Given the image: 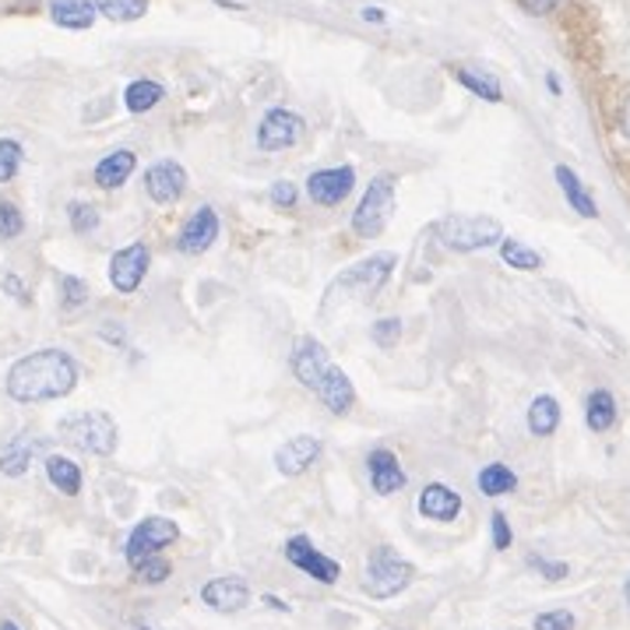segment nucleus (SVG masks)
<instances>
[{"label":"nucleus","mask_w":630,"mask_h":630,"mask_svg":"<svg viewBox=\"0 0 630 630\" xmlns=\"http://www.w3.org/2000/svg\"><path fill=\"white\" fill-rule=\"evenodd\" d=\"M78 388V363L64 349H35L8 370V394L14 402H57Z\"/></svg>","instance_id":"1"},{"label":"nucleus","mask_w":630,"mask_h":630,"mask_svg":"<svg viewBox=\"0 0 630 630\" xmlns=\"http://www.w3.org/2000/svg\"><path fill=\"white\" fill-rule=\"evenodd\" d=\"M61 441L70 444L82 455H96V458H110L117 452V420L110 412L88 409V412H70L61 420Z\"/></svg>","instance_id":"2"},{"label":"nucleus","mask_w":630,"mask_h":630,"mask_svg":"<svg viewBox=\"0 0 630 630\" xmlns=\"http://www.w3.org/2000/svg\"><path fill=\"white\" fill-rule=\"evenodd\" d=\"M394 264H399V258L394 254H373L367 261H356L352 268H346L332 285H328V296H324V307H332V303H346V300H356V303H363V300H373V293H381L391 272H394Z\"/></svg>","instance_id":"3"},{"label":"nucleus","mask_w":630,"mask_h":630,"mask_svg":"<svg viewBox=\"0 0 630 630\" xmlns=\"http://www.w3.org/2000/svg\"><path fill=\"white\" fill-rule=\"evenodd\" d=\"M434 237L455 254H472V250L500 247L503 226L490 215H444L434 222Z\"/></svg>","instance_id":"4"},{"label":"nucleus","mask_w":630,"mask_h":630,"mask_svg":"<svg viewBox=\"0 0 630 630\" xmlns=\"http://www.w3.org/2000/svg\"><path fill=\"white\" fill-rule=\"evenodd\" d=\"M394 197H399V173H377L352 211V232L359 240H373L388 229Z\"/></svg>","instance_id":"5"},{"label":"nucleus","mask_w":630,"mask_h":630,"mask_svg":"<svg viewBox=\"0 0 630 630\" xmlns=\"http://www.w3.org/2000/svg\"><path fill=\"white\" fill-rule=\"evenodd\" d=\"M412 578H416V567L405 556H399L391 546H377L363 571V591L370 599H394L412 585Z\"/></svg>","instance_id":"6"},{"label":"nucleus","mask_w":630,"mask_h":630,"mask_svg":"<svg viewBox=\"0 0 630 630\" xmlns=\"http://www.w3.org/2000/svg\"><path fill=\"white\" fill-rule=\"evenodd\" d=\"M180 539V525L173 518H145L141 525H134L131 539H128V564H141V561H149V556H159L166 546H173Z\"/></svg>","instance_id":"7"},{"label":"nucleus","mask_w":630,"mask_h":630,"mask_svg":"<svg viewBox=\"0 0 630 630\" xmlns=\"http://www.w3.org/2000/svg\"><path fill=\"white\" fill-rule=\"evenodd\" d=\"M282 553H285V561H290L296 571L311 574V578L321 582V585H335L341 578V564L332 561V556H324L307 535H293L290 543L282 546Z\"/></svg>","instance_id":"8"},{"label":"nucleus","mask_w":630,"mask_h":630,"mask_svg":"<svg viewBox=\"0 0 630 630\" xmlns=\"http://www.w3.org/2000/svg\"><path fill=\"white\" fill-rule=\"evenodd\" d=\"M149 264H152V250L145 243H131V247L117 250V254L110 258V282H113V290L120 296L138 293V285L145 282V275H149Z\"/></svg>","instance_id":"9"},{"label":"nucleus","mask_w":630,"mask_h":630,"mask_svg":"<svg viewBox=\"0 0 630 630\" xmlns=\"http://www.w3.org/2000/svg\"><path fill=\"white\" fill-rule=\"evenodd\" d=\"M303 134V117H296L293 110H268L264 120L258 123V149L261 152H282V149H293Z\"/></svg>","instance_id":"10"},{"label":"nucleus","mask_w":630,"mask_h":630,"mask_svg":"<svg viewBox=\"0 0 630 630\" xmlns=\"http://www.w3.org/2000/svg\"><path fill=\"white\" fill-rule=\"evenodd\" d=\"M290 367L296 373V381L303 388H317L321 377L332 370V359H328V349H324V341L314 338V335H300L296 346H293V356H290Z\"/></svg>","instance_id":"11"},{"label":"nucleus","mask_w":630,"mask_h":630,"mask_svg":"<svg viewBox=\"0 0 630 630\" xmlns=\"http://www.w3.org/2000/svg\"><path fill=\"white\" fill-rule=\"evenodd\" d=\"M145 191L155 205H176L187 194V170L173 159H159L145 170Z\"/></svg>","instance_id":"12"},{"label":"nucleus","mask_w":630,"mask_h":630,"mask_svg":"<svg viewBox=\"0 0 630 630\" xmlns=\"http://www.w3.org/2000/svg\"><path fill=\"white\" fill-rule=\"evenodd\" d=\"M356 187V170L352 166H332V170H317L307 176V194L314 205L335 208L341 205Z\"/></svg>","instance_id":"13"},{"label":"nucleus","mask_w":630,"mask_h":630,"mask_svg":"<svg viewBox=\"0 0 630 630\" xmlns=\"http://www.w3.org/2000/svg\"><path fill=\"white\" fill-rule=\"evenodd\" d=\"M215 240H219V215H215V208L202 205L184 226H180L176 250H180V254H187V258H197V254H205Z\"/></svg>","instance_id":"14"},{"label":"nucleus","mask_w":630,"mask_h":630,"mask_svg":"<svg viewBox=\"0 0 630 630\" xmlns=\"http://www.w3.org/2000/svg\"><path fill=\"white\" fill-rule=\"evenodd\" d=\"M321 452H324V444H321L317 437H311V434L290 437V441H285L279 452H275V469H279L282 476L296 479V476H303V472H307L311 465L321 458Z\"/></svg>","instance_id":"15"},{"label":"nucleus","mask_w":630,"mask_h":630,"mask_svg":"<svg viewBox=\"0 0 630 630\" xmlns=\"http://www.w3.org/2000/svg\"><path fill=\"white\" fill-rule=\"evenodd\" d=\"M367 472H370V486L381 497L399 493L405 486V472L399 465V455L388 452V447H373V452L367 455Z\"/></svg>","instance_id":"16"},{"label":"nucleus","mask_w":630,"mask_h":630,"mask_svg":"<svg viewBox=\"0 0 630 630\" xmlns=\"http://www.w3.org/2000/svg\"><path fill=\"white\" fill-rule=\"evenodd\" d=\"M202 602L215 613H240L250 602V588L243 578H215L202 588Z\"/></svg>","instance_id":"17"},{"label":"nucleus","mask_w":630,"mask_h":630,"mask_svg":"<svg viewBox=\"0 0 630 630\" xmlns=\"http://www.w3.org/2000/svg\"><path fill=\"white\" fill-rule=\"evenodd\" d=\"M314 394H317L324 405H328L332 416H349L352 405H356V388H352V381L346 377V370H338L335 363H332L328 373L321 377V384L314 388Z\"/></svg>","instance_id":"18"},{"label":"nucleus","mask_w":630,"mask_h":630,"mask_svg":"<svg viewBox=\"0 0 630 630\" xmlns=\"http://www.w3.org/2000/svg\"><path fill=\"white\" fill-rule=\"evenodd\" d=\"M416 508H420V514L430 518V521H455L458 511H461V497H458V490H452V486L430 482V486H423Z\"/></svg>","instance_id":"19"},{"label":"nucleus","mask_w":630,"mask_h":630,"mask_svg":"<svg viewBox=\"0 0 630 630\" xmlns=\"http://www.w3.org/2000/svg\"><path fill=\"white\" fill-rule=\"evenodd\" d=\"M134 166H138V155L131 152V149H117V152H110L106 159H99L96 162V187H102V191H117V187H123L131 180V173H134Z\"/></svg>","instance_id":"20"},{"label":"nucleus","mask_w":630,"mask_h":630,"mask_svg":"<svg viewBox=\"0 0 630 630\" xmlns=\"http://www.w3.org/2000/svg\"><path fill=\"white\" fill-rule=\"evenodd\" d=\"M50 18L57 22L61 29L70 32H82V29H93L96 25V0H53L50 4Z\"/></svg>","instance_id":"21"},{"label":"nucleus","mask_w":630,"mask_h":630,"mask_svg":"<svg viewBox=\"0 0 630 630\" xmlns=\"http://www.w3.org/2000/svg\"><path fill=\"white\" fill-rule=\"evenodd\" d=\"M35 447H40V441H32L29 434L11 437L4 447H0V472L11 476V479H22L29 472L32 458H35Z\"/></svg>","instance_id":"22"},{"label":"nucleus","mask_w":630,"mask_h":630,"mask_svg":"<svg viewBox=\"0 0 630 630\" xmlns=\"http://www.w3.org/2000/svg\"><path fill=\"white\" fill-rule=\"evenodd\" d=\"M46 479L50 486H57L64 497H78L82 493V482H85V472L78 461H70L67 455H46Z\"/></svg>","instance_id":"23"},{"label":"nucleus","mask_w":630,"mask_h":630,"mask_svg":"<svg viewBox=\"0 0 630 630\" xmlns=\"http://www.w3.org/2000/svg\"><path fill=\"white\" fill-rule=\"evenodd\" d=\"M553 176H556V184H561V191H564V197H567V205L578 211L582 219H596V215H599L596 197L585 191V184L578 180V173H574L571 166H556Z\"/></svg>","instance_id":"24"},{"label":"nucleus","mask_w":630,"mask_h":630,"mask_svg":"<svg viewBox=\"0 0 630 630\" xmlns=\"http://www.w3.org/2000/svg\"><path fill=\"white\" fill-rule=\"evenodd\" d=\"M617 399L613 394H609L606 388H599V391H591L588 394V402H585V423H588V430L591 434H606V430H613L617 426Z\"/></svg>","instance_id":"25"},{"label":"nucleus","mask_w":630,"mask_h":630,"mask_svg":"<svg viewBox=\"0 0 630 630\" xmlns=\"http://www.w3.org/2000/svg\"><path fill=\"white\" fill-rule=\"evenodd\" d=\"M556 426H561V402L553 394H539L529 405V430L535 437H553Z\"/></svg>","instance_id":"26"},{"label":"nucleus","mask_w":630,"mask_h":630,"mask_svg":"<svg viewBox=\"0 0 630 630\" xmlns=\"http://www.w3.org/2000/svg\"><path fill=\"white\" fill-rule=\"evenodd\" d=\"M162 99H166V88H162L159 82H152V78L131 82L128 93H123V102H128L131 113H149V110H155Z\"/></svg>","instance_id":"27"},{"label":"nucleus","mask_w":630,"mask_h":630,"mask_svg":"<svg viewBox=\"0 0 630 630\" xmlns=\"http://www.w3.org/2000/svg\"><path fill=\"white\" fill-rule=\"evenodd\" d=\"M476 482H479V490H482L486 497H503V493L518 490V476H514L503 461H490L486 469H479Z\"/></svg>","instance_id":"28"},{"label":"nucleus","mask_w":630,"mask_h":630,"mask_svg":"<svg viewBox=\"0 0 630 630\" xmlns=\"http://www.w3.org/2000/svg\"><path fill=\"white\" fill-rule=\"evenodd\" d=\"M500 258L508 261L511 268H518V272H535V268H543V254L518 240H500Z\"/></svg>","instance_id":"29"},{"label":"nucleus","mask_w":630,"mask_h":630,"mask_svg":"<svg viewBox=\"0 0 630 630\" xmlns=\"http://www.w3.org/2000/svg\"><path fill=\"white\" fill-rule=\"evenodd\" d=\"M96 11L110 22H138L149 11V0H96Z\"/></svg>","instance_id":"30"},{"label":"nucleus","mask_w":630,"mask_h":630,"mask_svg":"<svg viewBox=\"0 0 630 630\" xmlns=\"http://www.w3.org/2000/svg\"><path fill=\"white\" fill-rule=\"evenodd\" d=\"M455 78L469 88V93H476V96H482L486 102H500L503 96H500V82L497 78H490V75H482V70H472V67H458L455 70Z\"/></svg>","instance_id":"31"},{"label":"nucleus","mask_w":630,"mask_h":630,"mask_svg":"<svg viewBox=\"0 0 630 630\" xmlns=\"http://www.w3.org/2000/svg\"><path fill=\"white\" fill-rule=\"evenodd\" d=\"M67 222L70 229L78 232V237H88V232H96L99 229V208L96 205H88V202H70L67 205Z\"/></svg>","instance_id":"32"},{"label":"nucleus","mask_w":630,"mask_h":630,"mask_svg":"<svg viewBox=\"0 0 630 630\" xmlns=\"http://www.w3.org/2000/svg\"><path fill=\"white\" fill-rule=\"evenodd\" d=\"M22 141L14 138H0V184H11V180L18 176V170H22Z\"/></svg>","instance_id":"33"},{"label":"nucleus","mask_w":630,"mask_h":630,"mask_svg":"<svg viewBox=\"0 0 630 630\" xmlns=\"http://www.w3.org/2000/svg\"><path fill=\"white\" fill-rule=\"evenodd\" d=\"M170 574H173V564L162 561V553H159V556H149V561H141V564H134V578H138L141 585H162V582H170Z\"/></svg>","instance_id":"34"},{"label":"nucleus","mask_w":630,"mask_h":630,"mask_svg":"<svg viewBox=\"0 0 630 630\" xmlns=\"http://www.w3.org/2000/svg\"><path fill=\"white\" fill-rule=\"evenodd\" d=\"M22 229H25L22 208H18L14 202H0V240L11 243V240L22 237Z\"/></svg>","instance_id":"35"},{"label":"nucleus","mask_w":630,"mask_h":630,"mask_svg":"<svg viewBox=\"0 0 630 630\" xmlns=\"http://www.w3.org/2000/svg\"><path fill=\"white\" fill-rule=\"evenodd\" d=\"M88 300V285L78 275H61V307L64 311H78Z\"/></svg>","instance_id":"36"},{"label":"nucleus","mask_w":630,"mask_h":630,"mask_svg":"<svg viewBox=\"0 0 630 630\" xmlns=\"http://www.w3.org/2000/svg\"><path fill=\"white\" fill-rule=\"evenodd\" d=\"M370 338H373L381 349H394V346H399V338H402V321H399V317H381V321H373Z\"/></svg>","instance_id":"37"},{"label":"nucleus","mask_w":630,"mask_h":630,"mask_svg":"<svg viewBox=\"0 0 630 630\" xmlns=\"http://www.w3.org/2000/svg\"><path fill=\"white\" fill-rule=\"evenodd\" d=\"M296 184H290V180H275L272 191H268V202H272L275 208H296Z\"/></svg>","instance_id":"38"},{"label":"nucleus","mask_w":630,"mask_h":630,"mask_svg":"<svg viewBox=\"0 0 630 630\" xmlns=\"http://www.w3.org/2000/svg\"><path fill=\"white\" fill-rule=\"evenodd\" d=\"M535 630H574V613H567V609H550V613H539Z\"/></svg>","instance_id":"39"},{"label":"nucleus","mask_w":630,"mask_h":630,"mask_svg":"<svg viewBox=\"0 0 630 630\" xmlns=\"http://www.w3.org/2000/svg\"><path fill=\"white\" fill-rule=\"evenodd\" d=\"M529 567L543 574L546 582H564L567 578V564H553V561H546V556H535V553H529Z\"/></svg>","instance_id":"40"},{"label":"nucleus","mask_w":630,"mask_h":630,"mask_svg":"<svg viewBox=\"0 0 630 630\" xmlns=\"http://www.w3.org/2000/svg\"><path fill=\"white\" fill-rule=\"evenodd\" d=\"M490 529H493V546H497V550H508V546L514 543V532H511L508 514H503V511H493V514H490Z\"/></svg>","instance_id":"41"},{"label":"nucleus","mask_w":630,"mask_h":630,"mask_svg":"<svg viewBox=\"0 0 630 630\" xmlns=\"http://www.w3.org/2000/svg\"><path fill=\"white\" fill-rule=\"evenodd\" d=\"M0 285H4V293H8L11 300H18V303L29 300L25 285H22V279H18V275H4V279H0Z\"/></svg>","instance_id":"42"},{"label":"nucleus","mask_w":630,"mask_h":630,"mask_svg":"<svg viewBox=\"0 0 630 630\" xmlns=\"http://www.w3.org/2000/svg\"><path fill=\"white\" fill-rule=\"evenodd\" d=\"M518 4L529 14H553L556 8H561V0H518Z\"/></svg>","instance_id":"43"},{"label":"nucleus","mask_w":630,"mask_h":630,"mask_svg":"<svg viewBox=\"0 0 630 630\" xmlns=\"http://www.w3.org/2000/svg\"><path fill=\"white\" fill-rule=\"evenodd\" d=\"M363 22L381 25V22H384V8H363Z\"/></svg>","instance_id":"44"},{"label":"nucleus","mask_w":630,"mask_h":630,"mask_svg":"<svg viewBox=\"0 0 630 630\" xmlns=\"http://www.w3.org/2000/svg\"><path fill=\"white\" fill-rule=\"evenodd\" d=\"M620 131L630 138V96L623 99V110H620Z\"/></svg>","instance_id":"45"},{"label":"nucleus","mask_w":630,"mask_h":630,"mask_svg":"<svg viewBox=\"0 0 630 630\" xmlns=\"http://www.w3.org/2000/svg\"><path fill=\"white\" fill-rule=\"evenodd\" d=\"M546 85H550V93H553V96H561V78L550 75V78H546Z\"/></svg>","instance_id":"46"},{"label":"nucleus","mask_w":630,"mask_h":630,"mask_svg":"<svg viewBox=\"0 0 630 630\" xmlns=\"http://www.w3.org/2000/svg\"><path fill=\"white\" fill-rule=\"evenodd\" d=\"M264 602H268V606H272V609H290V606H285V602L279 599V596H264Z\"/></svg>","instance_id":"47"},{"label":"nucleus","mask_w":630,"mask_h":630,"mask_svg":"<svg viewBox=\"0 0 630 630\" xmlns=\"http://www.w3.org/2000/svg\"><path fill=\"white\" fill-rule=\"evenodd\" d=\"M0 630H22V627H18V623H11V620H8V623H0Z\"/></svg>","instance_id":"48"},{"label":"nucleus","mask_w":630,"mask_h":630,"mask_svg":"<svg viewBox=\"0 0 630 630\" xmlns=\"http://www.w3.org/2000/svg\"><path fill=\"white\" fill-rule=\"evenodd\" d=\"M627 606H630V578H627Z\"/></svg>","instance_id":"49"}]
</instances>
